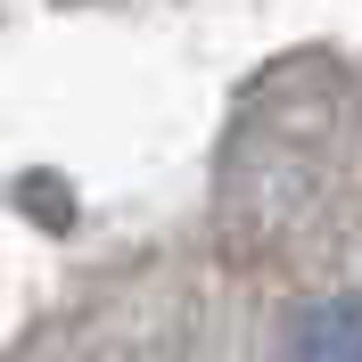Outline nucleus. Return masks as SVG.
Listing matches in <instances>:
<instances>
[{
  "instance_id": "f257e3e1",
  "label": "nucleus",
  "mask_w": 362,
  "mask_h": 362,
  "mask_svg": "<svg viewBox=\"0 0 362 362\" xmlns=\"http://www.w3.org/2000/svg\"><path fill=\"white\" fill-rule=\"evenodd\" d=\"M288 362H362V296H338V305L305 313L288 338Z\"/></svg>"
}]
</instances>
